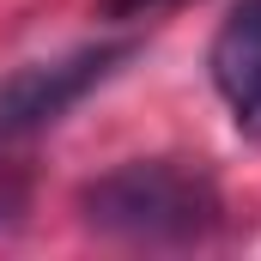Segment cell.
Masks as SVG:
<instances>
[{"label": "cell", "mask_w": 261, "mask_h": 261, "mask_svg": "<svg viewBox=\"0 0 261 261\" xmlns=\"http://www.w3.org/2000/svg\"><path fill=\"white\" fill-rule=\"evenodd\" d=\"M79 225L97 237H116V243L176 249V243H200L225 225V195L200 164L134 158L79 189Z\"/></svg>", "instance_id": "obj_1"}, {"label": "cell", "mask_w": 261, "mask_h": 261, "mask_svg": "<svg viewBox=\"0 0 261 261\" xmlns=\"http://www.w3.org/2000/svg\"><path fill=\"white\" fill-rule=\"evenodd\" d=\"M170 6H189V0H97V12H103V18H116V24L158 18V12H170Z\"/></svg>", "instance_id": "obj_4"}, {"label": "cell", "mask_w": 261, "mask_h": 261, "mask_svg": "<svg viewBox=\"0 0 261 261\" xmlns=\"http://www.w3.org/2000/svg\"><path fill=\"white\" fill-rule=\"evenodd\" d=\"M128 55H134V43H91V49L55 55V61L18 67L12 79H0V140H24V134L61 122L67 110L85 91H97Z\"/></svg>", "instance_id": "obj_2"}, {"label": "cell", "mask_w": 261, "mask_h": 261, "mask_svg": "<svg viewBox=\"0 0 261 261\" xmlns=\"http://www.w3.org/2000/svg\"><path fill=\"white\" fill-rule=\"evenodd\" d=\"M24 206H31V182L18 170H0V231H12Z\"/></svg>", "instance_id": "obj_5"}, {"label": "cell", "mask_w": 261, "mask_h": 261, "mask_svg": "<svg viewBox=\"0 0 261 261\" xmlns=\"http://www.w3.org/2000/svg\"><path fill=\"white\" fill-rule=\"evenodd\" d=\"M206 67H213V85H219V97L231 103L237 128L261 134V0H243V6L219 24Z\"/></svg>", "instance_id": "obj_3"}]
</instances>
